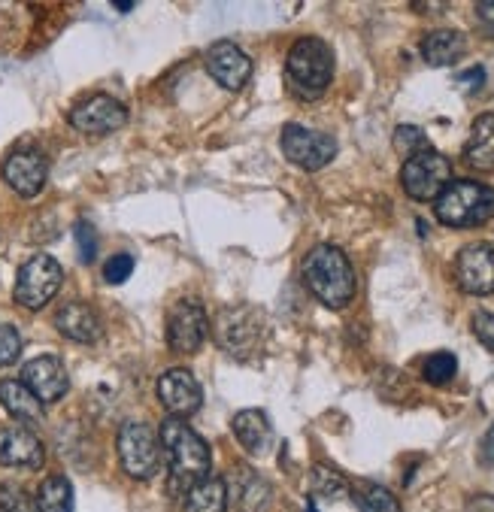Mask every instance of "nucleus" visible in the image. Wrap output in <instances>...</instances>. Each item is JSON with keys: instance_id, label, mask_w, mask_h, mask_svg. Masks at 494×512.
Masks as SVG:
<instances>
[{"instance_id": "f257e3e1", "label": "nucleus", "mask_w": 494, "mask_h": 512, "mask_svg": "<svg viewBox=\"0 0 494 512\" xmlns=\"http://www.w3.org/2000/svg\"><path fill=\"white\" fill-rule=\"evenodd\" d=\"M158 443L164 449V458H167V467H170V479H173V485L182 488V494L194 482H201V479L210 476V464H213L210 446H207V440L201 434L191 431V425L185 419L167 416L161 422Z\"/></svg>"}, {"instance_id": "f03ea898", "label": "nucleus", "mask_w": 494, "mask_h": 512, "mask_svg": "<svg viewBox=\"0 0 494 512\" xmlns=\"http://www.w3.org/2000/svg\"><path fill=\"white\" fill-rule=\"evenodd\" d=\"M301 273H304L307 288L328 306V310H343V306L352 303L358 279L343 249L328 246V243L310 249L301 264Z\"/></svg>"}, {"instance_id": "7ed1b4c3", "label": "nucleus", "mask_w": 494, "mask_h": 512, "mask_svg": "<svg viewBox=\"0 0 494 512\" xmlns=\"http://www.w3.org/2000/svg\"><path fill=\"white\" fill-rule=\"evenodd\" d=\"M288 82L294 94L304 100H316L325 94V88L334 79V52L325 40L319 37H301L291 46L288 61H285Z\"/></svg>"}, {"instance_id": "20e7f679", "label": "nucleus", "mask_w": 494, "mask_h": 512, "mask_svg": "<svg viewBox=\"0 0 494 512\" xmlns=\"http://www.w3.org/2000/svg\"><path fill=\"white\" fill-rule=\"evenodd\" d=\"M491 216H494V188L482 182L455 179L437 197V219L446 228H479Z\"/></svg>"}, {"instance_id": "39448f33", "label": "nucleus", "mask_w": 494, "mask_h": 512, "mask_svg": "<svg viewBox=\"0 0 494 512\" xmlns=\"http://www.w3.org/2000/svg\"><path fill=\"white\" fill-rule=\"evenodd\" d=\"M64 282V270L52 255H31L16 276L13 297L25 310H43V306L58 294Z\"/></svg>"}, {"instance_id": "423d86ee", "label": "nucleus", "mask_w": 494, "mask_h": 512, "mask_svg": "<svg viewBox=\"0 0 494 512\" xmlns=\"http://www.w3.org/2000/svg\"><path fill=\"white\" fill-rule=\"evenodd\" d=\"M119 461L131 479H152L161 464L158 434L146 422H125L119 431Z\"/></svg>"}, {"instance_id": "0eeeda50", "label": "nucleus", "mask_w": 494, "mask_h": 512, "mask_svg": "<svg viewBox=\"0 0 494 512\" xmlns=\"http://www.w3.org/2000/svg\"><path fill=\"white\" fill-rule=\"evenodd\" d=\"M401 182L413 200H419V203L437 200L443 194V188L452 182V164L446 155L425 149V152L407 158V164L401 170Z\"/></svg>"}, {"instance_id": "6e6552de", "label": "nucleus", "mask_w": 494, "mask_h": 512, "mask_svg": "<svg viewBox=\"0 0 494 512\" xmlns=\"http://www.w3.org/2000/svg\"><path fill=\"white\" fill-rule=\"evenodd\" d=\"M213 337L228 355L246 358L261 340V316L252 306H225L213 322Z\"/></svg>"}, {"instance_id": "1a4fd4ad", "label": "nucleus", "mask_w": 494, "mask_h": 512, "mask_svg": "<svg viewBox=\"0 0 494 512\" xmlns=\"http://www.w3.org/2000/svg\"><path fill=\"white\" fill-rule=\"evenodd\" d=\"M210 334L207 310L197 300H176L167 313V346L176 355H194Z\"/></svg>"}, {"instance_id": "9d476101", "label": "nucleus", "mask_w": 494, "mask_h": 512, "mask_svg": "<svg viewBox=\"0 0 494 512\" xmlns=\"http://www.w3.org/2000/svg\"><path fill=\"white\" fill-rule=\"evenodd\" d=\"M282 152L301 170H322L337 155V143L322 131L304 128V125H285L282 128Z\"/></svg>"}, {"instance_id": "9b49d317", "label": "nucleus", "mask_w": 494, "mask_h": 512, "mask_svg": "<svg viewBox=\"0 0 494 512\" xmlns=\"http://www.w3.org/2000/svg\"><path fill=\"white\" fill-rule=\"evenodd\" d=\"M70 125L79 134H91V137H101V134H113L128 122V110L119 104L116 97L110 94H91L85 100L70 110Z\"/></svg>"}, {"instance_id": "f8f14e48", "label": "nucleus", "mask_w": 494, "mask_h": 512, "mask_svg": "<svg viewBox=\"0 0 494 512\" xmlns=\"http://www.w3.org/2000/svg\"><path fill=\"white\" fill-rule=\"evenodd\" d=\"M455 279L467 294H494V249L488 243L464 246L455 258Z\"/></svg>"}, {"instance_id": "ddd939ff", "label": "nucleus", "mask_w": 494, "mask_h": 512, "mask_svg": "<svg viewBox=\"0 0 494 512\" xmlns=\"http://www.w3.org/2000/svg\"><path fill=\"white\" fill-rule=\"evenodd\" d=\"M158 397L170 409V416H176V419L194 416L197 409H201V403H204L201 382H197L194 373L185 370V367H173L158 379Z\"/></svg>"}, {"instance_id": "4468645a", "label": "nucleus", "mask_w": 494, "mask_h": 512, "mask_svg": "<svg viewBox=\"0 0 494 512\" xmlns=\"http://www.w3.org/2000/svg\"><path fill=\"white\" fill-rule=\"evenodd\" d=\"M43 461H46V446L31 428L10 425L0 431V464L4 467L37 470V467H43Z\"/></svg>"}, {"instance_id": "2eb2a0df", "label": "nucleus", "mask_w": 494, "mask_h": 512, "mask_svg": "<svg viewBox=\"0 0 494 512\" xmlns=\"http://www.w3.org/2000/svg\"><path fill=\"white\" fill-rule=\"evenodd\" d=\"M207 73H210L222 88L237 91V88H243V85L249 82V76H252V58H249L240 46L222 40V43L210 46V52H207Z\"/></svg>"}, {"instance_id": "dca6fc26", "label": "nucleus", "mask_w": 494, "mask_h": 512, "mask_svg": "<svg viewBox=\"0 0 494 512\" xmlns=\"http://www.w3.org/2000/svg\"><path fill=\"white\" fill-rule=\"evenodd\" d=\"M22 382L31 388V394L40 403H55L70 388L67 370H64V364L55 355H40V358L28 361L25 370H22Z\"/></svg>"}, {"instance_id": "f3484780", "label": "nucleus", "mask_w": 494, "mask_h": 512, "mask_svg": "<svg viewBox=\"0 0 494 512\" xmlns=\"http://www.w3.org/2000/svg\"><path fill=\"white\" fill-rule=\"evenodd\" d=\"M225 488H228V503L240 512H267L270 509L273 488L252 467H234Z\"/></svg>"}, {"instance_id": "a211bd4d", "label": "nucleus", "mask_w": 494, "mask_h": 512, "mask_svg": "<svg viewBox=\"0 0 494 512\" xmlns=\"http://www.w3.org/2000/svg\"><path fill=\"white\" fill-rule=\"evenodd\" d=\"M46 176H49V164L37 149H19L4 164L7 185L22 197H37L46 185Z\"/></svg>"}, {"instance_id": "6ab92c4d", "label": "nucleus", "mask_w": 494, "mask_h": 512, "mask_svg": "<svg viewBox=\"0 0 494 512\" xmlns=\"http://www.w3.org/2000/svg\"><path fill=\"white\" fill-rule=\"evenodd\" d=\"M55 328L67 340L82 343V346L97 343V340L104 337V322H101V316H97L88 303H67L64 310L55 316Z\"/></svg>"}, {"instance_id": "aec40b11", "label": "nucleus", "mask_w": 494, "mask_h": 512, "mask_svg": "<svg viewBox=\"0 0 494 512\" xmlns=\"http://www.w3.org/2000/svg\"><path fill=\"white\" fill-rule=\"evenodd\" d=\"M467 52V37L461 31H452V28H440V31H431L425 40H422V58L431 64V67H449V64H458Z\"/></svg>"}, {"instance_id": "412c9836", "label": "nucleus", "mask_w": 494, "mask_h": 512, "mask_svg": "<svg viewBox=\"0 0 494 512\" xmlns=\"http://www.w3.org/2000/svg\"><path fill=\"white\" fill-rule=\"evenodd\" d=\"M464 161L473 170H494V113H482L467 137Z\"/></svg>"}, {"instance_id": "4be33fe9", "label": "nucleus", "mask_w": 494, "mask_h": 512, "mask_svg": "<svg viewBox=\"0 0 494 512\" xmlns=\"http://www.w3.org/2000/svg\"><path fill=\"white\" fill-rule=\"evenodd\" d=\"M182 509L185 512H225L228 509V488L225 479L207 476L201 482H194L182 494Z\"/></svg>"}, {"instance_id": "5701e85b", "label": "nucleus", "mask_w": 494, "mask_h": 512, "mask_svg": "<svg viewBox=\"0 0 494 512\" xmlns=\"http://www.w3.org/2000/svg\"><path fill=\"white\" fill-rule=\"evenodd\" d=\"M0 403L10 416L19 422H40L43 419V403L31 394V388L22 379H7L0 382Z\"/></svg>"}, {"instance_id": "b1692460", "label": "nucleus", "mask_w": 494, "mask_h": 512, "mask_svg": "<svg viewBox=\"0 0 494 512\" xmlns=\"http://www.w3.org/2000/svg\"><path fill=\"white\" fill-rule=\"evenodd\" d=\"M234 437L240 440V446L246 452H264L270 446V419L261 413V409H243V413L234 416Z\"/></svg>"}, {"instance_id": "393cba45", "label": "nucleus", "mask_w": 494, "mask_h": 512, "mask_svg": "<svg viewBox=\"0 0 494 512\" xmlns=\"http://www.w3.org/2000/svg\"><path fill=\"white\" fill-rule=\"evenodd\" d=\"M37 512H73V485L67 476H49L43 479L37 491Z\"/></svg>"}, {"instance_id": "a878e982", "label": "nucleus", "mask_w": 494, "mask_h": 512, "mask_svg": "<svg viewBox=\"0 0 494 512\" xmlns=\"http://www.w3.org/2000/svg\"><path fill=\"white\" fill-rule=\"evenodd\" d=\"M310 491L313 497H325V500H340V497H349V482L343 473H337L334 467H313L310 470Z\"/></svg>"}, {"instance_id": "bb28decb", "label": "nucleus", "mask_w": 494, "mask_h": 512, "mask_svg": "<svg viewBox=\"0 0 494 512\" xmlns=\"http://www.w3.org/2000/svg\"><path fill=\"white\" fill-rule=\"evenodd\" d=\"M455 373H458V361L452 352H434L422 367V376L431 385H449L455 379Z\"/></svg>"}, {"instance_id": "cd10ccee", "label": "nucleus", "mask_w": 494, "mask_h": 512, "mask_svg": "<svg viewBox=\"0 0 494 512\" xmlns=\"http://www.w3.org/2000/svg\"><path fill=\"white\" fill-rule=\"evenodd\" d=\"M394 149H398L404 158H413V155H419V152H425V149H431V146H428V137H425L422 128H416V125H401L398 131H394Z\"/></svg>"}, {"instance_id": "c85d7f7f", "label": "nucleus", "mask_w": 494, "mask_h": 512, "mask_svg": "<svg viewBox=\"0 0 494 512\" xmlns=\"http://www.w3.org/2000/svg\"><path fill=\"white\" fill-rule=\"evenodd\" d=\"M361 512H401V503L388 488L367 485L364 494H361Z\"/></svg>"}, {"instance_id": "c756f323", "label": "nucleus", "mask_w": 494, "mask_h": 512, "mask_svg": "<svg viewBox=\"0 0 494 512\" xmlns=\"http://www.w3.org/2000/svg\"><path fill=\"white\" fill-rule=\"evenodd\" d=\"M0 512H37V503L16 485L0 488Z\"/></svg>"}, {"instance_id": "7c9ffc66", "label": "nucleus", "mask_w": 494, "mask_h": 512, "mask_svg": "<svg viewBox=\"0 0 494 512\" xmlns=\"http://www.w3.org/2000/svg\"><path fill=\"white\" fill-rule=\"evenodd\" d=\"M22 355V337L13 325H0V367L13 364Z\"/></svg>"}, {"instance_id": "2f4dec72", "label": "nucleus", "mask_w": 494, "mask_h": 512, "mask_svg": "<svg viewBox=\"0 0 494 512\" xmlns=\"http://www.w3.org/2000/svg\"><path fill=\"white\" fill-rule=\"evenodd\" d=\"M131 273H134V258H131V255H113V258L104 264V279H107L110 285L128 282Z\"/></svg>"}, {"instance_id": "473e14b6", "label": "nucleus", "mask_w": 494, "mask_h": 512, "mask_svg": "<svg viewBox=\"0 0 494 512\" xmlns=\"http://www.w3.org/2000/svg\"><path fill=\"white\" fill-rule=\"evenodd\" d=\"M76 249H79V261L82 264H91L94 255H97V237H94V228L88 222H79L76 225Z\"/></svg>"}, {"instance_id": "72a5a7b5", "label": "nucleus", "mask_w": 494, "mask_h": 512, "mask_svg": "<svg viewBox=\"0 0 494 512\" xmlns=\"http://www.w3.org/2000/svg\"><path fill=\"white\" fill-rule=\"evenodd\" d=\"M470 328H473V334H476V340L494 355V313H485V310H479L476 316H473V322H470Z\"/></svg>"}, {"instance_id": "f704fd0d", "label": "nucleus", "mask_w": 494, "mask_h": 512, "mask_svg": "<svg viewBox=\"0 0 494 512\" xmlns=\"http://www.w3.org/2000/svg\"><path fill=\"white\" fill-rule=\"evenodd\" d=\"M476 22L485 34H494V0H485V4H476Z\"/></svg>"}, {"instance_id": "c9c22d12", "label": "nucleus", "mask_w": 494, "mask_h": 512, "mask_svg": "<svg viewBox=\"0 0 494 512\" xmlns=\"http://www.w3.org/2000/svg\"><path fill=\"white\" fill-rule=\"evenodd\" d=\"M479 464L482 467H494V422H491V428L485 431V437L479 443Z\"/></svg>"}, {"instance_id": "e433bc0d", "label": "nucleus", "mask_w": 494, "mask_h": 512, "mask_svg": "<svg viewBox=\"0 0 494 512\" xmlns=\"http://www.w3.org/2000/svg\"><path fill=\"white\" fill-rule=\"evenodd\" d=\"M464 512H494V497L491 494H473L467 500Z\"/></svg>"}, {"instance_id": "4c0bfd02", "label": "nucleus", "mask_w": 494, "mask_h": 512, "mask_svg": "<svg viewBox=\"0 0 494 512\" xmlns=\"http://www.w3.org/2000/svg\"><path fill=\"white\" fill-rule=\"evenodd\" d=\"M458 82H461V85H467V88H470V94H473V91H479V88H482V82H485V70H482V67H473V70L461 73V76H458Z\"/></svg>"}, {"instance_id": "58836bf2", "label": "nucleus", "mask_w": 494, "mask_h": 512, "mask_svg": "<svg viewBox=\"0 0 494 512\" xmlns=\"http://www.w3.org/2000/svg\"><path fill=\"white\" fill-rule=\"evenodd\" d=\"M307 512H316V506H313V503H310V506H307Z\"/></svg>"}]
</instances>
